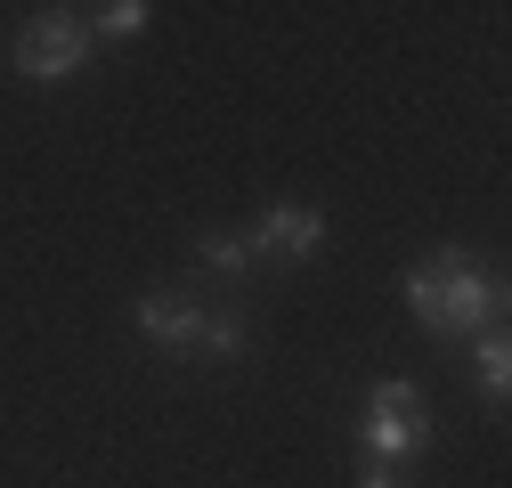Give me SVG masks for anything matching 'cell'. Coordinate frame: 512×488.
<instances>
[{"label": "cell", "mask_w": 512, "mask_h": 488, "mask_svg": "<svg viewBox=\"0 0 512 488\" xmlns=\"http://www.w3.org/2000/svg\"><path fill=\"white\" fill-rule=\"evenodd\" d=\"M399 293H407L415 326L439 334V342H472V334H488L504 318V277L480 253H464V244H439L431 261H415L399 277Z\"/></svg>", "instance_id": "cell-1"}, {"label": "cell", "mask_w": 512, "mask_h": 488, "mask_svg": "<svg viewBox=\"0 0 512 488\" xmlns=\"http://www.w3.org/2000/svg\"><path fill=\"white\" fill-rule=\"evenodd\" d=\"M358 448H366V472H399V464H415V456L431 448V407H423V383H407V375L366 383Z\"/></svg>", "instance_id": "cell-2"}, {"label": "cell", "mask_w": 512, "mask_h": 488, "mask_svg": "<svg viewBox=\"0 0 512 488\" xmlns=\"http://www.w3.org/2000/svg\"><path fill=\"white\" fill-rule=\"evenodd\" d=\"M90 25L74 17V9H33L25 25H17V41H9V66L25 74V82H74L82 66H90Z\"/></svg>", "instance_id": "cell-3"}, {"label": "cell", "mask_w": 512, "mask_h": 488, "mask_svg": "<svg viewBox=\"0 0 512 488\" xmlns=\"http://www.w3.org/2000/svg\"><path fill=\"white\" fill-rule=\"evenodd\" d=\"M204 301L196 293H179V285H163V293H139L131 301V326H139V342H155L163 358H204Z\"/></svg>", "instance_id": "cell-4"}, {"label": "cell", "mask_w": 512, "mask_h": 488, "mask_svg": "<svg viewBox=\"0 0 512 488\" xmlns=\"http://www.w3.org/2000/svg\"><path fill=\"white\" fill-rule=\"evenodd\" d=\"M317 253H326V212L317 204L285 196L252 220V261H317Z\"/></svg>", "instance_id": "cell-5"}, {"label": "cell", "mask_w": 512, "mask_h": 488, "mask_svg": "<svg viewBox=\"0 0 512 488\" xmlns=\"http://www.w3.org/2000/svg\"><path fill=\"white\" fill-rule=\"evenodd\" d=\"M472 366H480V399L504 407V391H512V342H504V326L472 334Z\"/></svg>", "instance_id": "cell-6"}, {"label": "cell", "mask_w": 512, "mask_h": 488, "mask_svg": "<svg viewBox=\"0 0 512 488\" xmlns=\"http://www.w3.org/2000/svg\"><path fill=\"white\" fill-rule=\"evenodd\" d=\"M196 269H212V277H228V285H244V277H252V236H228V228H212V236H196Z\"/></svg>", "instance_id": "cell-7"}, {"label": "cell", "mask_w": 512, "mask_h": 488, "mask_svg": "<svg viewBox=\"0 0 512 488\" xmlns=\"http://www.w3.org/2000/svg\"><path fill=\"white\" fill-rule=\"evenodd\" d=\"M155 25L147 0H106V9H90V41H139Z\"/></svg>", "instance_id": "cell-8"}, {"label": "cell", "mask_w": 512, "mask_h": 488, "mask_svg": "<svg viewBox=\"0 0 512 488\" xmlns=\"http://www.w3.org/2000/svg\"><path fill=\"white\" fill-rule=\"evenodd\" d=\"M244 350H252V326H244V310H212V318H204V358H212V366H236Z\"/></svg>", "instance_id": "cell-9"}, {"label": "cell", "mask_w": 512, "mask_h": 488, "mask_svg": "<svg viewBox=\"0 0 512 488\" xmlns=\"http://www.w3.org/2000/svg\"><path fill=\"white\" fill-rule=\"evenodd\" d=\"M358 488H399V480H391V472H366V480H358Z\"/></svg>", "instance_id": "cell-10"}]
</instances>
